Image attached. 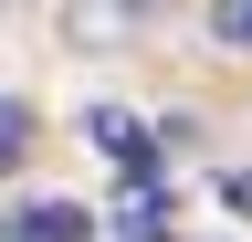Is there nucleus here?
Here are the masks:
<instances>
[{"label": "nucleus", "mask_w": 252, "mask_h": 242, "mask_svg": "<svg viewBox=\"0 0 252 242\" xmlns=\"http://www.w3.org/2000/svg\"><path fill=\"white\" fill-rule=\"evenodd\" d=\"M0 242H94V210L84 200H21V210H0Z\"/></svg>", "instance_id": "obj_1"}, {"label": "nucleus", "mask_w": 252, "mask_h": 242, "mask_svg": "<svg viewBox=\"0 0 252 242\" xmlns=\"http://www.w3.org/2000/svg\"><path fill=\"white\" fill-rule=\"evenodd\" d=\"M84 127H94V147H105V158H116L126 179H147V169H158V137H147V127H137L126 105H94Z\"/></svg>", "instance_id": "obj_2"}, {"label": "nucleus", "mask_w": 252, "mask_h": 242, "mask_svg": "<svg viewBox=\"0 0 252 242\" xmlns=\"http://www.w3.org/2000/svg\"><path fill=\"white\" fill-rule=\"evenodd\" d=\"M210 42L220 53H252V0H210Z\"/></svg>", "instance_id": "obj_3"}, {"label": "nucleus", "mask_w": 252, "mask_h": 242, "mask_svg": "<svg viewBox=\"0 0 252 242\" xmlns=\"http://www.w3.org/2000/svg\"><path fill=\"white\" fill-rule=\"evenodd\" d=\"M21 147H32V105H11V95H0V169H11Z\"/></svg>", "instance_id": "obj_4"}, {"label": "nucleus", "mask_w": 252, "mask_h": 242, "mask_svg": "<svg viewBox=\"0 0 252 242\" xmlns=\"http://www.w3.org/2000/svg\"><path fill=\"white\" fill-rule=\"evenodd\" d=\"M220 200H231L242 221H252V169H231V179H220Z\"/></svg>", "instance_id": "obj_5"}]
</instances>
